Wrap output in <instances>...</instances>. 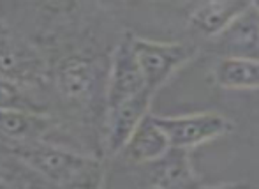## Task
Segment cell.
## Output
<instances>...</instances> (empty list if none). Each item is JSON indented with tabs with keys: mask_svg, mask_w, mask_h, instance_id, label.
<instances>
[{
	"mask_svg": "<svg viewBox=\"0 0 259 189\" xmlns=\"http://www.w3.org/2000/svg\"><path fill=\"white\" fill-rule=\"evenodd\" d=\"M13 152L27 166H30L46 179L60 184V187L101 165V161L90 156L76 154L67 148L50 145L46 141L16 143L13 147Z\"/></svg>",
	"mask_w": 259,
	"mask_h": 189,
	"instance_id": "1",
	"label": "cell"
},
{
	"mask_svg": "<svg viewBox=\"0 0 259 189\" xmlns=\"http://www.w3.org/2000/svg\"><path fill=\"white\" fill-rule=\"evenodd\" d=\"M133 43L147 89L154 96L182 65L191 62L198 53V46L185 43H157L136 35Z\"/></svg>",
	"mask_w": 259,
	"mask_h": 189,
	"instance_id": "2",
	"label": "cell"
},
{
	"mask_svg": "<svg viewBox=\"0 0 259 189\" xmlns=\"http://www.w3.org/2000/svg\"><path fill=\"white\" fill-rule=\"evenodd\" d=\"M133 39V34L123 35L111 55V64L106 78V110L120 106L148 90L141 65L134 52Z\"/></svg>",
	"mask_w": 259,
	"mask_h": 189,
	"instance_id": "3",
	"label": "cell"
},
{
	"mask_svg": "<svg viewBox=\"0 0 259 189\" xmlns=\"http://www.w3.org/2000/svg\"><path fill=\"white\" fill-rule=\"evenodd\" d=\"M155 121L166 133L171 147L184 150H191L198 145L221 138L233 131V122L215 111L177 115V117L155 115Z\"/></svg>",
	"mask_w": 259,
	"mask_h": 189,
	"instance_id": "4",
	"label": "cell"
},
{
	"mask_svg": "<svg viewBox=\"0 0 259 189\" xmlns=\"http://www.w3.org/2000/svg\"><path fill=\"white\" fill-rule=\"evenodd\" d=\"M154 94L145 90L143 94L136 96L134 99L120 104L111 110H106V150L109 156L122 154L123 147L138 126L145 121L147 115H150V106Z\"/></svg>",
	"mask_w": 259,
	"mask_h": 189,
	"instance_id": "5",
	"label": "cell"
},
{
	"mask_svg": "<svg viewBox=\"0 0 259 189\" xmlns=\"http://www.w3.org/2000/svg\"><path fill=\"white\" fill-rule=\"evenodd\" d=\"M222 59L259 60V13L250 2L249 9L242 13L233 25L213 39Z\"/></svg>",
	"mask_w": 259,
	"mask_h": 189,
	"instance_id": "6",
	"label": "cell"
},
{
	"mask_svg": "<svg viewBox=\"0 0 259 189\" xmlns=\"http://www.w3.org/2000/svg\"><path fill=\"white\" fill-rule=\"evenodd\" d=\"M189 152L171 147L162 158L150 163V186L154 189H201L203 182L192 166Z\"/></svg>",
	"mask_w": 259,
	"mask_h": 189,
	"instance_id": "7",
	"label": "cell"
},
{
	"mask_svg": "<svg viewBox=\"0 0 259 189\" xmlns=\"http://www.w3.org/2000/svg\"><path fill=\"white\" fill-rule=\"evenodd\" d=\"M99 65L85 55H71L57 67V89L72 103L87 101L99 83Z\"/></svg>",
	"mask_w": 259,
	"mask_h": 189,
	"instance_id": "8",
	"label": "cell"
},
{
	"mask_svg": "<svg viewBox=\"0 0 259 189\" xmlns=\"http://www.w3.org/2000/svg\"><path fill=\"white\" fill-rule=\"evenodd\" d=\"M250 2L242 0H213L199 4L189 16V27L194 34L205 39H217L224 34L233 21L249 9Z\"/></svg>",
	"mask_w": 259,
	"mask_h": 189,
	"instance_id": "9",
	"label": "cell"
},
{
	"mask_svg": "<svg viewBox=\"0 0 259 189\" xmlns=\"http://www.w3.org/2000/svg\"><path fill=\"white\" fill-rule=\"evenodd\" d=\"M169 148L171 143L166 133L157 124L155 115L150 114L134 131L131 140L123 147L122 156L125 161L134 163V165H150L162 158Z\"/></svg>",
	"mask_w": 259,
	"mask_h": 189,
	"instance_id": "10",
	"label": "cell"
},
{
	"mask_svg": "<svg viewBox=\"0 0 259 189\" xmlns=\"http://www.w3.org/2000/svg\"><path fill=\"white\" fill-rule=\"evenodd\" d=\"M52 121L45 114L32 111H0V134L16 143L39 141L48 133Z\"/></svg>",
	"mask_w": 259,
	"mask_h": 189,
	"instance_id": "11",
	"label": "cell"
},
{
	"mask_svg": "<svg viewBox=\"0 0 259 189\" xmlns=\"http://www.w3.org/2000/svg\"><path fill=\"white\" fill-rule=\"evenodd\" d=\"M213 80L222 89H259V60L221 57L213 67Z\"/></svg>",
	"mask_w": 259,
	"mask_h": 189,
	"instance_id": "12",
	"label": "cell"
},
{
	"mask_svg": "<svg viewBox=\"0 0 259 189\" xmlns=\"http://www.w3.org/2000/svg\"><path fill=\"white\" fill-rule=\"evenodd\" d=\"M0 111H32V114H45L42 104L35 101L34 96L21 87V83L13 78L0 76Z\"/></svg>",
	"mask_w": 259,
	"mask_h": 189,
	"instance_id": "13",
	"label": "cell"
},
{
	"mask_svg": "<svg viewBox=\"0 0 259 189\" xmlns=\"http://www.w3.org/2000/svg\"><path fill=\"white\" fill-rule=\"evenodd\" d=\"M103 180H104V168L103 165H97L94 170L83 173L81 177L71 180V182L62 186L60 189H103Z\"/></svg>",
	"mask_w": 259,
	"mask_h": 189,
	"instance_id": "14",
	"label": "cell"
},
{
	"mask_svg": "<svg viewBox=\"0 0 259 189\" xmlns=\"http://www.w3.org/2000/svg\"><path fill=\"white\" fill-rule=\"evenodd\" d=\"M201 189H250L245 182H231V184H219V186H203Z\"/></svg>",
	"mask_w": 259,
	"mask_h": 189,
	"instance_id": "15",
	"label": "cell"
},
{
	"mask_svg": "<svg viewBox=\"0 0 259 189\" xmlns=\"http://www.w3.org/2000/svg\"><path fill=\"white\" fill-rule=\"evenodd\" d=\"M254 4V7H256V9H257V13H259V2H252Z\"/></svg>",
	"mask_w": 259,
	"mask_h": 189,
	"instance_id": "16",
	"label": "cell"
}]
</instances>
